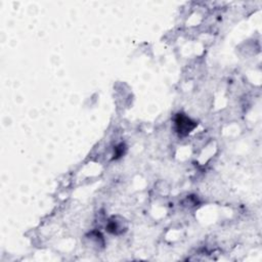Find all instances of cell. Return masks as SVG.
<instances>
[{"label":"cell","mask_w":262,"mask_h":262,"mask_svg":"<svg viewBox=\"0 0 262 262\" xmlns=\"http://www.w3.org/2000/svg\"><path fill=\"white\" fill-rule=\"evenodd\" d=\"M175 126L178 134L181 136H184L194 129V127L196 126V123L192 121L190 118H188L187 116H185L184 114H177L175 118Z\"/></svg>","instance_id":"cell-1"}]
</instances>
